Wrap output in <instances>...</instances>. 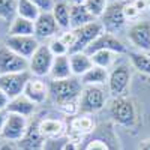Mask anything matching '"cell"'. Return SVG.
<instances>
[{
    "mask_svg": "<svg viewBox=\"0 0 150 150\" xmlns=\"http://www.w3.org/2000/svg\"><path fill=\"white\" fill-rule=\"evenodd\" d=\"M50 95L56 105L68 114H75L78 110V101L83 92L81 80L71 77L68 80H51L50 83Z\"/></svg>",
    "mask_w": 150,
    "mask_h": 150,
    "instance_id": "6da1fadb",
    "label": "cell"
},
{
    "mask_svg": "<svg viewBox=\"0 0 150 150\" xmlns=\"http://www.w3.org/2000/svg\"><path fill=\"white\" fill-rule=\"evenodd\" d=\"M110 114L112 120L122 126H132L137 120V107L134 99L126 96L114 98L110 104Z\"/></svg>",
    "mask_w": 150,
    "mask_h": 150,
    "instance_id": "7a4b0ae2",
    "label": "cell"
},
{
    "mask_svg": "<svg viewBox=\"0 0 150 150\" xmlns=\"http://www.w3.org/2000/svg\"><path fill=\"white\" fill-rule=\"evenodd\" d=\"M105 93L99 86H84L78 101V110L83 114H93L105 105Z\"/></svg>",
    "mask_w": 150,
    "mask_h": 150,
    "instance_id": "3957f363",
    "label": "cell"
},
{
    "mask_svg": "<svg viewBox=\"0 0 150 150\" xmlns=\"http://www.w3.org/2000/svg\"><path fill=\"white\" fill-rule=\"evenodd\" d=\"M102 24L93 21L87 26H83L80 29H75L74 32V44L69 48V53L68 54H74V53H84L87 47H89L96 38L102 33Z\"/></svg>",
    "mask_w": 150,
    "mask_h": 150,
    "instance_id": "277c9868",
    "label": "cell"
},
{
    "mask_svg": "<svg viewBox=\"0 0 150 150\" xmlns=\"http://www.w3.org/2000/svg\"><path fill=\"white\" fill-rule=\"evenodd\" d=\"M30 80V74L18 72V74H5L0 75V90H3L9 99H15L24 95V89Z\"/></svg>",
    "mask_w": 150,
    "mask_h": 150,
    "instance_id": "5b68a950",
    "label": "cell"
},
{
    "mask_svg": "<svg viewBox=\"0 0 150 150\" xmlns=\"http://www.w3.org/2000/svg\"><path fill=\"white\" fill-rule=\"evenodd\" d=\"M54 54L51 53L48 45H39V48L35 51V54L29 60V71L36 77H45L50 75L53 66Z\"/></svg>",
    "mask_w": 150,
    "mask_h": 150,
    "instance_id": "8992f818",
    "label": "cell"
},
{
    "mask_svg": "<svg viewBox=\"0 0 150 150\" xmlns=\"http://www.w3.org/2000/svg\"><path fill=\"white\" fill-rule=\"evenodd\" d=\"M29 71V60L18 56L6 45L0 47V75Z\"/></svg>",
    "mask_w": 150,
    "mask_h": 150,
    "instance_id": "52a82bcc",
    "label": "cell"
},
{
    "mask_svg": "<svg viewBox=\"0 0 150 150\" xmlns=\"http://www.w3.org/2000/svg\"><path fill=\"white\" fill-rule=\"evenodd\" d=\"M123 6L125 3L123 2H110L105 12L101 17V24L102 27L108 32V33H114L117 30H120L125 23H126V18H125V14H123Z\"/></svg>",
    "mask_w": 150,
    "mask_h": 150,
    "instance_id": "ba28073f",
    "label": "cell"
},
{
    "mask_svg": "<svg viewBox=\"0 0 150 150\" xmlns=\"http://www.w3.org/2000/svg\"><path fill=\"white\" fill-rule=\"evenodd\" d=\"M27 128H29L27 117L14 114V112H8L6 122L3 125V129L0 131V135L6 141H20L24 137V134L27 132Z\"/></svg>",
    "mask_w": 150,
    "mask_h": 150,
    "instance_id": "9c48e42d",
    "label": "cell"
},
{
    "mask_svg": "<svg viewBox=\"0 0 150 150\" xmlns=\"http://www.w3.org/2000/svg\"><path fill=\"white\" fill-rule=\"evenodd\" d=\"M131 71L126 65H119L108 75V90L112 98H120L129 87Z\"/></svg>",
    "mask_w": 150,
    "mask_h": 150,
    "instance_id": "30bf717a",
    "label": "cell"
},
{
    "mask_svg": "<svg viewBox=\"0 0 150 150\" xmlns=\"http://www.w3.org/2000/svg\"><path fill=\"white\" fill-rule=\"evenodd\" d=\"M5 45L18 56L30 60L41 44L38 42L36 36H8L5 39Z\"/></svg>",
    "mask_w": 150,
    "mask_h": 150,
    "instance_id": "8fae6325",
    "label": "cell"
},
{
    "mask_svg": "<svg viewBox=\"0 0 150 150\" xmlns=\"http://www.w3.org/2000/svg\"><path fill=\"white\" fill-rule=\"evenodd\" d=\"M102 50H107V51H111V53H126V47L123 45V42L117 39L112 33H108V32H102L87 47L84 53L87 56H90L96 51H102Z\"/></svg>",
    "mask_w": 150,
    "mask_h": 150,
    "instance_id": "7c38bea8",
    "label": "cell"
},
{
    "mask_svg": "<svg viewBox=\"0 0 150 150\" xmlns=\"http://www.w3.org/2000/svg\"><path fill=\"white\" fill-rule=\"evenodd\" d=\"M128 38L141 51H149L150 50V23L149 21L135 23L134 26H131L128 32Z\"/></svg>",
    "mask_w": 150,
    "mask_h": 150,
    "instance_id": "4fadbf2b",
    "label": "cell"
},
{
    "mask_svg": "<svg viewBox=\"0 0 150 150\" xmlns=\"http://www.w3.org/2000/svg\"><path fill=\"white\" fill-rule=\"evenodd\" d=\"M59 24L56 23L51 12H41V15L35 21V36L36 38H51L57 33Z\"/></svg>",
    "mask_w": 150,
    "mask_h": 150,
    "instance_id": "5bb4252c",
    "label": "cell"
},
{
    "mask_svg": "<svg viewBox=\"0 0 150 150\" xmlns=\"http://www.w3.org/2000/svg\"><path fill=\"white\" fill-rule=\"evenodd\" d=\"M45 143V138L39 131V122L35 120L29 125L27 132L20 140V146L23 150H41Z\"/></svg>",
    "mask_w": 150,
    "mask_h": 150,
    "instance_id": "9a60e30c",
    "label": "cell"
},
{
    "mask_svg": "<svg viewBox=\"0 0 150 150\" xmlns=\"http://www.w3.org/2000/svg\"><path fill=\"white\" fill-rule=\"evenodd\" d=\"M24 95L35 104H42L50 95V87L39 78H30L24 89Z\"/></svg>",
    "mask_w": 150,
    "mask_h": 150,
    "instance_id": "2e32d148",
    "label": "cell"
},
{
    "mask_svg": "<svg viewBox=\"0 0 150 150\" xmlns=\"http://www.w3.org/2000/svg\"><path fill=\"white\" fill-rule=\"evenodd\" d=\"M39 131L45 140H59L65 134V123L57 119H44L39 122Z\"/></svg>",
    "mask_w": 150,
    "mask_h": 150,
    "instance_id": "e0dca14e",
    "label": "cell"
},
{
    "mask_svg": "<svg viewBox=\"0 0 150 150\" xmlns=\"http://www.w3.org/2000/svg\"><path fill=\"white\" fill-rule=\"evenodd\" d=\"M50 77H51V80H68V78L72 77L71 63H69V54H66V56H56L54 57Z\"/></svg>",
    "mask_w": 150,
    "mask_h": 150,
    "instance_id": "ac0fdd59",
    "label": "cell"
},
{
    "mask_svg": "<svg viewBox=\"0 0 150 150\" xmlns=\"http://www.w3.org/2000/svg\"><path fill=\"white\" fill-rule=\"evenodd\" d=\"M95 21V17L90 14L84 5H71V27L72 30L87 26Z\"/></svg>",
    "mask_w": 150,
    "mask_h": 150,
    "instance_id": "d6986e66",
    "label": "cell"
},
{
    "mask_svg": "<svg viewBox=\"0 0 150 150\" xmlns=\"http://www.w3.org/2000/svg\"><path fill=\"white\" fill-rule=\"evenodd\" d=\"M35 107H36L35 102H32L26 95H21L15 99H11V102H9L6 110H8V112H14V114L29 117L35 112Z\"/></svg>",
    "mask_w": 150,
    "mask_h": 150,
    "instance_id": "ffe728a7",
    "label": "cell"
},
{
    "mask_svg": "<svg viewBox=\"0 0 150 150\" xmlns=\"http://www.w3.org/2000/svg\"><path fill=\"white\" fill-rule=\"evenodd\" d=\"M69 63H71L72 75H77V77H83L87 71H90L93 68V62L90 56H87L86 53L69 54Z\"/></svg>",
    "mask_w": 150,
    "mask_h": 150,
    "instance_id": "44dd1931",
    "label": "cell"
},
{
    "mask_svg": "<svg viewBox=\"0 0 150 150\" xmlns=\"http://www.w3.org/2000/svg\"><path fill=\"white\" fill-rule=\"evenodd\" d=\"M9 36H35V23L17 15L11 23Z\"/></svg>",
    "mask_w": 150,
    "mask_h": 150,
    "instance_id": "7402d4cb",
    "label": "cell"
},
{
    "mask_svg": "<svg viewBox=\"0 0 150 150\" xmlns=\"http://www.w3.org/2000/svg\"><path fill=\"white\" fill-rule=\"evenodd\" d=\"M108 72L104 68L93 66L90 71H87L81 77V84L83 86H101L104 83H108Z\"/></svg>",
    "mask_w": 150,
    "mask_h": 150,
    "instance_id": "603a6c76",
    "label": "cell"
},
{
    "mask_svg": "<svg viewBox=\"0 0 150 150\" xmlns=\"http://www.w3.org/2000/svg\"><path fill=\"white\" fill-rule=\"evenodd\" d=\"M51 14L59 24L60 29H69L71 27V5L66 2H59L54 3V8L51 11Z\"/></svg>",
    "mask_w": 150,
    "mask_h": 150,
    "instance_id": "cb8c5ba5",
    "label": "cell"
},
{
    "mask_svg": "<svg viewBox=\"0 0 150 150\" xmlns=\"http://www.w3.org/2000/svg\"><path fill=\"white\" fill-rule=\"evenodd\" d=\"M17 15L21 18H26L29 21H36L38 17L41 15V11L38 9L30 0H18V8H17Z\"/></svg>",
    "mask_w": 150,
    "mask_h": 150,
    "instance_id": "d4e9b609",
    "label": "cell"
},
{
    "mask_svg": "<svg viewBox=\"0 0 150 150\" xmlns=\"http://www.w3.org/2000/svg\"><path fill=\"white\" fill-rule=\"evenodd\" d=\"M18 0H0V18L3 21H14L17 17Z\"/></svg>",
    "mask_w": 150,
    "mask_h": 150,
    "instance_id": "484cf974",
    "label": "cell"
},
{
    "mask_svg": "<svg viewBox=\"0 0 150 150\" xmlns=\"http://www.w3.org/2000/svg\"><path fill=\"white\" fill-rule=\"evenodd\" d=\"M71 128L74 132H77L80 135H84V134H89L93 131L95 128V123L90 117H86V116H80V117H75L71 123Z\"/></svg>",
    "mask_w": 150,
    "mask_h": 150,
    "instance_id": "4316f807",
    "label": "cell"
},
{
    "mask_svg": "<svg viewBox=\"0 0 150 150\" xmlns=\"http://www.w3.org/2000/svg\"><path fill=\"white\" fill-rule=\"evenodd\" d=\"M129 59L132 62V65L135 69H138L140 72L150 75V57L144 53H129Z\"/></svg>",
    "mask_w": 150,
    "mask_h": 150,
    "instance_id": "83f0119b",
    "label": "cell"
},
{
    "mask_svg": "<svg viewBox=\"0 0 150 150\" xmlns=\"http://www.w3.org/2000/svg\"><path fill=\"white\" fill-rule=\"evenodd\" d=\"M90 59L93 62V66H99V68L107 69L112 63V60H114V53L102 50V51H96V53L90 54Z\"/></svg>",
    "mask_w": 150,
    "mask_h": 150,
    "instance_id": "f1b7e54d",
    "label": "cell"
},
{
    "mask_svg": "<svg viewBox=\"0 0 150 150\" xmlns=\"http://www.w3.org/2000/svg\"><path fill=\"white\" fill-rule=\"evenodd\" d=\"M84 6L95 18H101L108 6V0H86Z\"/></svg>",
    "mask_w": 150,
    "mask_h": 150,
    "instance_id": "f546056e",
    "label": "cell"
},
{
    "mask_svg": "<svg viewBox=\"0 0 150 150\" xmlns=\"http://www.w3.org/2000/svg\"><path fill=\"white\" fill-rule=\"evenodd\" d=\"M50 50H51V53L54 54V57L56 56H66L68 53H69V48L63 44V41L60 39H53L51 42H50Z\"/></svg>",
    "mask_w": 150,
    "mask_h": 150,
    "instance_id": "4dcf8cb0",
    "label": "cell"
},
{
    "mask_svg": "<svg viewBox=\"0 0 150 150\" xmlns=\"http://www.w3.org/2000/svg\"><path fill=\"white\" fill-rule=\"evenodd\" d=\"M65 144H66V141H63L62 138H59V140H45L41 150H63Z\"/></svg>",
    "mask_w": 150,
    "mask_h": 150,
    "instance_id": "1f68e13d",
    "label": "cell"
},
{
    "mask_svg": "<svg viewBox=\"0 0 150 150\" xmlns=\"http://www.w3.org/2000/svg\"><path fill=\"white\" fill-rule=\"evenodd\" d=\"M30 2L41 12H51L53 8H54V2H53V0H30Z\"/></svg>",
    "mask_w": 150,
    "mask_h": 150,
    "instance_id": "d6a6232c",
    "label": "cell"
},
{
    "mask_svg": "<svg viewBox=\"0 0 150 150\" xmlns=\"http://www.w3.org/2000/svg\"><path fill=\"white\" fill-rule=\"evenodd\" d=\"M123 14H125V18H135L137 15L140 14V11L135 8V5L132 3V2H129V3H125V6H123Z\"/></svg>",
    "mask_w": 150,
    "mask_h": 150,
    "instance_id": "836d02e7",
    "label": "cell"
},
{
    "mask_svg": "<svg viewBox=\"0 0 150 150\" xmlns=\"http://www.w3.org/2000/svg\"><path fill=\"white\" fill-rule=\"evenodd\" d=\"M84 150H110L108 144L102 140H92L89 144L86 146Z\"/></svg>",
    "mask_w": 150,
    "mask_h": 150,
    "instance_id": "e575fe53",
    "label": "cell"
},
{
    "mask_svg": "<svg viewBox=\"0 0 150 150\" xmlns=\"http://www.w3.org/2000/svg\"><path fill=\"white\" fill-rule=\"evenodd\" d=\"M9 102H11V99L8 98V95L3 90H0V111L6 110L8 105H9Z\"/></svg>",
    "mask_w": 150,
    "mask_h": 150,
    "instance_id": "d590c367",
    "label": "cell"
},
{
    "mask_svg": "<svg viewBox=\"0 0 150 150\" xmlns=\"http://www.w3.org/2000/svg\"><path fill=\"white\" fill-rule=\"evenodd\" d=\"M132 3L135 5V8L138 9L140 12L149 8V5H147V0H132Z\"/></svg>",
    "mask_w": 150,
    "mask_h": 150,
    "instance_id": "8d00e7d4",
    "label": "cell"
},
{
    "mask_svg": "<svg viewBox=\"0 0 150 150\" xmlns=\"http://www.w3.org/2000/svg\"><path fill=\"white\" fill-rule=\"evenodd\" d=\"M138 150H150V138H146L140 143Z\"/></svg>",
    "mask_w": 150,
    "mask_h": 150,
    "instance_id": "74e56055",
    "label": "cell"
},
{
    "mask_svg": "<svg viewBox=\"0 0 150 150\" xmlns=\"http://www.w3.org/2000/svg\"><path fill=\"white\" fill-rule=\"evenodd\" d=\"M0 150H15V149L11 144V141H5V143L0 144Z\"/></svg>",
    "mask_w": 150,
    "mask_h": 150,
    "instance_id": "f35d334b",
    "label": "cell"
},
{
    "mask_svg": "<svg viewBox=\"0 0 150 150\" xmlns=\"http://www.w3.org/2000/svg\"><path fill=\"white\" fill-rule=\"evenodd\" d=\"M63 150H78V149H77V146H75V143H72V141H66Z\"/></svg>",
    "mask_w": 150,
    "mask_h": 150,
    "instance_id": "ab89813d",
    "label": "cell"
},
{
    "mask_svg": "<svg viewBox=\"0 0 150 150\" xmlns=\"http://www.w3.org/2000/svg\"><path fill=\"white\" fill-rule=\"evenodd\" d=\"M6 117H8V114H5L3 111H0V131L3 129V125L6 122Z\"/></svg>",
    "mask_w": 150,
    "mask_h": 150,
    "instance_id": "60d3db41",
    "label": "cell"
},
{
    "mask_svg": "<svg viewBox=\"0 0 150 150\" xmlns=\"http://www.w3.org/2000/svg\"><path fill=\"white\" fill-rule=\"evenodd\" d=\"M69 5H84L86 0H68Z\"/></svg>",
    "mask_w": 150,
    "mask_h": 150,
    "instance_id": "b9f144b4",
    "label": "cell"
},
{
    "mask_svg": "<svg viewBox=\"0 0 150 150\" xmlns=\"http://www.w3.org/2000/svg\"><path fill=\"white\" fill-rule=\"evenodd\" d=\"M147 5H149V9H150V0H147Z\"/></svg>",
    "mask_w": 150,
    "mask_h": 150,
    "instance_id": "7bdbcfd3",
    "label": "cell"
},
{
    "mask_svg": "<svg viewBox=\"0 0 150 150\" xmlns=\"http://www.w3.org/2000/svg\"><path fill=\"white\" fill-rule=\"evenodd\" d=\"M112 2H114V0H112Z\"/></svg>",
    "mask_w": 150,
    "mask_h": 150,
    "instance_id": "ee69618b",
    "label": "cell"
},
{
    "mask_svg": "<svg viewBox=\"0 0 150 150\" xmlns=\"http://www.w3.org/2000/svg\"><path fill=\"white\" fill-rule=\"evenodd\" d=\"M129 2H131V0H129Z\"/></svg>",
    "mask_w": 150,
    "mask_h": 150,
    "instance_id": "f6af8a7d",
    "label": "cell"
}]
</instances>
